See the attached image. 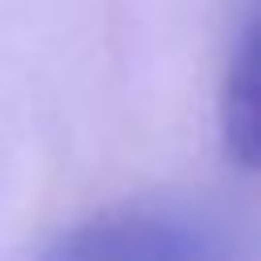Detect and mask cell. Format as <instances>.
Instances as JSON below:
<instances>
[{
  "label": "cell",
  "mask_w": 261,
  "mask_h": 261,
  "mask_svg": "<svg viewBox=\"0 0 261 261\" xmlns=\"http://www.w3.org/2000/svg\"><path fill=\"white\" fill-rule=\"evenodd\" d=\"M41 261H232V253L200 216L143 204L73 224Z\"/></svg>",
  "instance_id": "cell-1"
},
{
  "label": "cell",
  "mask_w": 261,
  "mask_h": 261,
  "mask_svg": "<svg viewBox=\"0 0 261 261\" xmlns=\"http://www.w3.org/2000/svg\"><path fill=\"white\" fill-rule=\"evenodd\" d=\"M253 16L245 20L241 37H237V49H232V61H228V77H224V110H220V126H224V143H228V155L241 163V167H253V151H257V37H253Z\"/></svg>",
  "instance_id": "cell-2"
}]
</instances>
